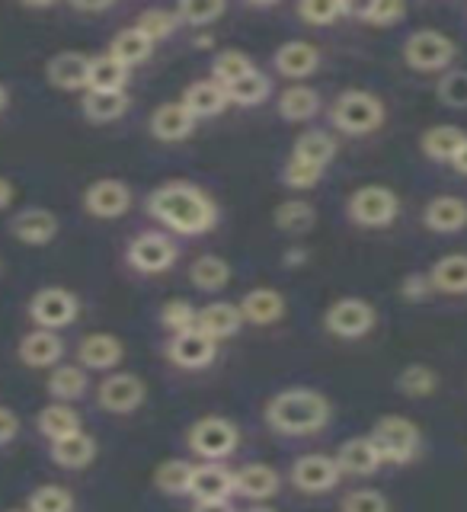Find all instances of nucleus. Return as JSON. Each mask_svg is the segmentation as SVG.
Masks as SVG:
<instances>
[{
	"label": "nucleus",
	"instance_id": "obj_1",
	"mask_svg": "<svg viewBox=\"0 0 467 512\" xmlns=\"http://www.w3.org/2000/svg\"><path fill=\"white\" fill-rule=\"evenodd\" d=\"M148 212L164 228L186 237L208 234L218 224V205L189 183H167L154 189L148 196Z\"/></svg>",
	"mask_w": 467,
	"mask_h": 512
},
{
	"label": "nucleus",
	"instance_id": "obj_2",
	"mask_svg": "<svg viewBox=\"0 0 467 512\" xmlns=\"http://www.w3.org/2000/svg\"><path fill=\"white\" fill-rule=\"evenodd\" d=\"M266 426L279 436H314L333 416L330 400L311 388H292L266 404Z\"/></svg>",
	"mask_w": 467,
	"mask_h": 512
},
{
	"label": "nucleus",
	"instance_id": "obj_3",
	"mask_svg": "<svg viewBox=\"0 0 467 512\" xmlns=\"http://www.w3.org/2000/svg\"><path fill=\"white\" fill-rule=\"evenodd\" d=\"M330 119H333V125L340 128L343 135L362 138V135L378 132V128L384 125V119H388V109H384L378 93H368V90H343L333 100Z\"/></svg>",
	"mask_w": 467,
	"mask_h": 512
},
{
	"label": "nucleus",
	"instance_id": "obj_4",
	"mask_svg": "<svg viewBox=\"0 0 467 512\" xmlns=\"http://www.w3.org/2000/svg\"><path fill=\"white\" fill-rule=\"evenodd\" d=\"M404 64L410 71L420 74H445L452 71L458 58V45L452 36H445L439 29H416L404 42Z\"/></svg>",
	"mask_w": 467,
	"mask_h": 512
},
{
	"label": "nucleus",
	"instance_id": "obj_5",
	"mask_svg": "<svg viewBox=\"0 0 467 512\" xmlns=\"http://www.w3.org/2000/svg\"><path fill=\"white\" fill-rule=\"evenodd\" d=\"M368 439L375 442L384 464H410L423 448L420 426H416L413 420H407V416H397V413L381 416V420L372 426V432H368Z\"/></svg>",
	"mask_w": 467,
	"mask_h": 512
},
{
	"label": "nucleus",
	"instance_id": "obj_6",
	"mask_svg": "<svg viewBox=\"0 0 467 512\" xmlns=\"http://www.w3.org/2000/svg\"><path fill=\"white\" fill-rule=\"evenodd\" d=\"M346 215L359 228H391L400 218V196L388 186H359L346 202Z\"/></svg>",
	"mask_w": 467,
	"mask_h": 512
},
{
	"label": "nucleus",
	"instance_id": "obj_7",
	"mask_svg": "<svg viewBox=\"0 0 467 512\" xmlns=\"http://www.w3.org/2000/svg\"><path fill=\"white\" fill-rule=\"evenodd\" d=\"M186 442H189V452L196 458L221 461V458H231L237 452L240 429L231 420H224V416H205V420L189 426Z\"/></svg>",
	"mask_w": 467,
	"mask_h": 512
},
{
	"label": "nucleus",
	"instance_id": "obj_8",
	"mask_svg": "<svg viewBox=\"0 0 467 512\" xmlns=\"http://www.w3.org/2000/svg\"><path fill=\"white\" fill-rule=\"evenodd\" d=\"M375 324H378L375 304L365 298H356V295L333 301L324 314V327L333 336H340V340H362V336L375 330Z\"/></svg>",
	"mask_w": 467,
	"mask_h": 512
},
{
	"label": "nucleus",
	"instance_id": "obj_9",
	"mask_svg": "<svg viewBox=\"0 0 467 512\" xmlns=\"http://www.w3.org/2000/svg\"><path fill=\"white\" fill-rule=\"evenodd\" d=\"M80 304L68 288H42L29 298V317L39 330H61L77 320Z\"/></svg>",
	"mask_w": 467,
	"mask_h": 512
},
{
	"label": "nucleus",
	"instance_id": "obj_10",
	"mask_svg": "<svg viewBox=\"0 0 467 512\" xmlns=\"http://www.w3.org/2000/svg\"><path fill=\"white\" fill-rule=\"evenodd\" d=\"M176 256H180V250H176V244L170 237L138 234L132 244H128L125 260L135 272H141V276H157V272H167L176 263Z\"/></svg>",
	"mask_w": 467,
	"mask_h": 512
},
{
	"label": "nucleus",
	"instance_id": "obj_11",
	"mask_svg": "<svg viewBox=\"0 0 467 512\" xmlns=\"http://www.w3.org/2000/svg\"><path fill=\"white\" fill-rule=\"evenodd\" d=\"M218 356V343L208 333L186 330V333H173L167 343V359L176 368H186V372H199V368H208Z\"/></svg>",
	"mask_w": 467,
	"mask_h": 512
},
{
	"label": "nucleus",
	"instance_id": "obj_12",
	"mask_svg": "<svg viewBox=\"0 0 467 512\" xmlns=\"http://www.w3.org/2000/svg\"><path fill=\"white\" fill-rule=\"evenodd\" d=\"M340 464H336V458L330 455H301L295 464H292V484L301 490V493H330L336 484H340Z\"/></svg>",
	"mask_w": 467,
	"mask_h": 512
},
{
	"label": "nucleus",
	"instance_id": "obj_13",
	"mask_svg": "<svg viewBox=\"0 0 467 512\" xmlns=\"http://www.w3.org/2000/svg\"><path fill=\"white\" fill-rule=\"evenodd\" d=\"M144 397H148L144 381L138 375H128V372L109 375L100 384V394H96V400H100V407L106 413H135L144 404Z\"/></svg>",
	"mask_w": 467,
	"mask_h": 512
},
{
	"label": "nucleus",
	"instance_id": "obj_14",
	"mask_svg": "<svg viewBox=\"0 0 467 512\" xmlns=\"http://www.w3.org/2000/svg\"><path fill=\"white\" fill-rule=\"evenodd\" d=\"M84 208L93 218L116 221L132 208V189H128L122 180H96L84 192Z\"/></svg>",
	"mask_w": 467,
	"mask_h": 512
},
{
	"label": "nucleus",
	"instance_id": "obj_15",
	"mask_svg": "<svg viewBox=\"0 0 467 512\" xmlns=\"http://www.w3.org/2000/svg\"><path fill=\"white\" fill-rule=\"evenodd\" d=\"M423 224L432 234L464 231L467 228V199L452 196V192H445V196H432L423 205Z\"/></svg>",
	"mask_w": 467,
	"mask_h": 512
},
{
	"label": "nucleus",
	"instance_id": "obj_16",
	"mask_svg": "<svg viewBox=\"0 0 467 512\" xmlns=\"http://www.w3.org/2000/svg\"><path fill=\"white\" fill-rule=\"evenodd\" d=\"M122 356L125 346L112 333H90L77 346V362L80 368H90V372H112L122 362Z\"/></svg>",
	"mask_w": 467,
	"mask_h": 512
},
{
	"label": "nucleus",
	"instance_id": "obj_17",
	"mask_svg": "<svg viewBox=\"0 0 467 512\" xmlns=\"http://www.w3.org/2000/svg\"><path fill=\"white\" fill-rule=\"evenodd\" d=\"M10 234L26 247H42L58 234V218L48 208H23L20 215H13Z\"/></svg>",
	"mask_w": 467,
	"mask_h": 512
},
{
	"label": "nucleus",
	"instance_id": "obj_18",
	"mask_svg": "<svg viewBox=\"0 0 467 512\" xmlns=\"http://www.w3.org/2000/svg\"><path fill=\"white\" fill-rule=\"evenodd\" d=\"M90 61L80 52H61L45 64L48 84H55L58 90H90Z\"/></svg>",
	"mask_w": 467,
	"mask_h": 512
},
{
	"label": "nucleus",
	"instance_id": "obj_19",
	"mask_svg": "<svg viewBox=\"0 0 467 512\" xmlns=\"http://www.w3.org/2000/svg\"><path fill=\"white\" fill-rule=\"evenodd\" d=\"M279 487H282V477L276 468H269V464H244V468L234 474V493L253 503L276 496Z\"/></svg>",
	"mask_w": 467,
	"mask_h": 512
},
{
	"label": "nucleus",
	"instance_id": "obj_20",
	"mask_svg": "<svg viewBox=\"0 0 467 512\" xmlns=\"http://www.w3.org/2000/svg\"><path fill=\"white\" fill-rule=\"evenodd\" d=\"M467 141V132L458 125H429L420 135V151L432 164H448L452 167L455 154L461 151V144Z\"/></svg>",
	"mask_w": 467,
	"mask_h": 512
},
{
	"label": "nucleus",
	"instance_id": "obj_21",
	"mask_svg": "<svg viewBox=\"0 0 467 512\" xmlns=\"http://www.w3.org/2000/svg\"><path fill=\"white\" fill-rule=\"evenodd\" d=\"M432 292L461 298L467 295V253H445L429 269Z\"/></svg>",
	"mask_w": 467,
	"mask_h": 512
},
{
	"label": "nucleus",
	"instance_id": "obj_22",
	"mask_svg": "<svg viewBox=\"0 0 467 512\" xmlns=\"http://www.w3.org/2000/svg\"><path fill=\"white\" fill-rule=\"evenodd\" d=\"M240 314H244V324L253 327H272L285 317V298L276 288H253L240 301Z\"/></svg>",
	"mask_w": 467,
	"mask_h": 512
},
{
	"label": "nucleus",
	"instance_id": "obj_23",
	"mask_svg": "<svg viewBox=\"0 0 467 512\" xmlns=\"http://www.w3.org/2000/svg\"><path fill=\"white\" fill-rule=\"evenodd\" d=\"M333 458H336V464H340V471L349 474V477H372L384 464L381 455H378V448H375V442L368 439V436L343 442L340 452H336Z\"/></svg>",
	"mask_w": 467,
	"mask_h": 512
},
{
	"label": "nucleus",
	"instance_id": "obj_24",
	"mask_svg": "<svg viewBox=\"0 0 467 512\" xmlns=\"http://www.w3.org/2000/svg\"><path fill=\"white\" fill-rule=\"evenodd\" d=\"M240 327H244V314H240V304L212 301V304H205V308L199 311V330L212 336L215 343L231 340V336L240 333Z\"/></svg>",
	"mask_w": 467,
	"mask_h": 512
},
{
	"label": "nucleus",
	"instance_id": "obj_25",
	"mask_svg": "<svg viewBox=\"0 0 467 512\" xmlns=\"http://www.w3.org/2000/svg\"><path fill=\"white\" fill-rule=\"evenodd\" d=\"M196 116L183 103H164L154 109L151 116V135L157 141H183L196 132Z\"/></svg>",
	"mask_w": 467,
	"mask_h": 512
},
{
	"label": "nucleus",
	"instance_id": "obj_26",
	"mask_svg": "<svg viewBox=\"0 0 467 512\" xmlns=\"http://www.w3.org/2000/svg\"><path fill=\"white\" fill-rule=\"evenodd\" d=\"M16 352H20V362L29 368H52L64 356V343L55 330H32L23 336V343Z\"/></svg>",
	"mask_w": 467,
	"mask_h": 512
},
{
	"label": "nucleus",
	"instance_id": "obj_27",
	"mask_svg": "<svg viewBox=\"0 0 467 512\" xmlns=\"http://www.w3.org/2000/svg\"><path fill=\"white\" fill-rule=\"evenodd\" d=\"M272 61H276V71L282 77L301 80V77H311L320 68V52H317V45H311V42L292 39V42L279 45V52Z\"/></svg>",
	"mask_w": 467,
	"mask_h": 512
},
{
	"label": "nucleus",
	"instance_id": "obj_28",
	"mask_svg": "<svg viewBox=\"0 0 467 512\" xmlns=\"http://www.w3.org/2000/svg\"><path fill=\"white\" fill-rule=\"evenodd\" d=\"M234 493V474L228 468H221V464L208 461V464H196V471H192V487H189V496H196L199 500H231Z\"/></svg>",
	"mask_w": 467,
	"mask_h": 512
},
{
	"label": "nucleus",
	"instance_id": "obj_29",
	"mask_svg": "<svg viewBox=\"0 0 467 512\" xmlns=\"http://www.w3.org/2000/svg\"><path fill=\"white\" fill-rule=\"evenodd\" d=\"M93 458H96V439L87 436L84 429L52 442V461L64 471H84L93 464Z\"/></svg>",
	"mask_w": 467,
	"mask_h": 512
},
{
	"label": "nucleus",
	"instance_id": "obj_30",
	"mask_svg": "<svg viewBox=\"0 0 467 512\" xmlns=\"http://www.w3.org/2000/svg\"><path fill=\"white\" fill-rule=\"evenodd\" d=\"M192 116L196 119H212L218 116V112L228 106V93H224L221 84H215V80H199V84H189L186 93H183V100H180Z\"/></svg>",
	"mask_w": 467,
	"mask_h": 512
},
{
	"label": "nucleus",
	"instance_id": "obj_31",
	"mask_svg": "<svg viewBox=\"0 0 467 512\" xmlns=\"http://www.w3.org/2000/svg\"><path fill=\"white\" fill-rule=\"evenodd\" d=\"M292 157L301 160V164H311V167L327 170L333 164V157H336V141L327 132H304L295 141Z\"/></svg>",
	"mask_w": 467,
	"mask_h": 512
},
{
	"label": "nucleus",
	"instance_id": "obj_32",
	"mask_svg": "<svg viewBox=\"0 0 467 512\" xmlns=\"http://www.w3.org/2000/svg\"><path fill=\"white\" fill-rule=\"evenodd\" d=\"M36 426H39V432L48 442H58L64 436H74V432H80V416L68 404H48V407L39 410Z\"/></svg>",
	"mask_w": 467,
	"mask_h": 512
},
{
	"label": "nucleus",
	"instance_id": "obj_33",
	"mask_svg": "<svg viewBox=\"0 0 467 512\" xmlns=\"http://www.w3.org/2000/svg\"><path fill=\"white\" fill-rule=\"evenodd\" d=\"M151 52H154V42H151L148 36H144V32H141L138 26L122 29L119 36L112 39V45H109V55L116 58V61H122L125 68H135V64L148 61Z\"/></svg>",
	"mask_w": 467,
	"mask_h": 512
},
{
	"label": "nucleus",
	"instance_id": "obj_34",
	"mask_svg": "<svg viewBox=\"0 0 467 512\" xmlns=\"http://www.w3.org/2000/svg\"><path fill=\"white\" fill-rule=\"evenodd\" d=\"M87 368L80 365H58L52 375H48V394H52L58 404H71V400L87 394Z\"/></svg>",
	"mask_w": 467,
	"mask_h": 512
},
{
	"label": "nucleus",
	"instance_id": "obj_35",
	"mask_svg": "<svg viewBox=\"0 0 467 512\" xmlns=\"http://www.w3.org/2000/svg\"><path fill=\"white\" fill-rule=\"evenodd\" d=\"M279 112L285 122H308L320 112V93L311 90V87H288L282 96H279Z\"/></svg>",
	"mask_w": 467,
	"mask_h": 512
},
{
	"label": "nucleus",
	"instance_id": "obj_36",
	"mask_svg": "<svg viewBox=\"0 0 467 512\" xmlns=\"http://www.w3.org/2000/svg\"><path fill=\"white\" fill-rule=\"evenodd\" d=\"M128 68L112 55H100L90 61V90L96 93H125Z\"/></svg>",
	"mask_w": 467,
	"mask_h": 512
},
{
	"label": "nucleus",
	"instance_id": "obj_37",
	"mask_svg": "<svg viewBox=\"0 0 467 512\" xmlns=\"http://www.w3.org/2000/svg\"><path fill=\"white\" fill-rule=\"evenodd\" d=\"M189 279L199 292H221V288L231 282V266L224 263L221 256L208 253V256H199V260L189 266Z\"/></svg>",
	"mask_w": 467,
	"mask_h": 512
},
{
	"label": "nucleus",
	"instance_id": "obj_38",
	"mask_svg": "<svg viewBox=\"0 0 467 512\" xmlns=\"http://www.w3.org/2000/svg\"><path fill=\"white\" fill-rule=\"evenodd\" d=\"M397 391L404 397H413V400H423V397H432L439 391V375L432 365H423V362H413L407 365L404 372L397 375Z\"/></svg>",
	"mask_w": 467,
	"mask_h": 512
},
{
	"label": "nucleus",
	"instance_id": "obj_39",
	"mask_svg": "<svg viewBox=\"0 0 467 512\" xmlns=\"http://www.w3.org/2000/svg\"><path fill=\"white\" fill-rule=\"evenodd\" d=\"M192 471H196V464L180 461V458H170L164 464H157L154 487L160 493H167V496H186L189 487H192Z\"/></svg>",
	"mask_w": 467,
	"mask_h": 512
},
{
	"label": "nucleus",
	"instance_id": "obj_40",
	"mask_svg": "<svg viewBox=\"0 0 467 512\" xmlns=\"http://www.w3.org/2000/svg\"><path fill=\"white\" fill-rule=\"evenodd\" d=\"M128 112V93H96L90 90L84 96V116L96 125L103 122H116Z\"/></svg>",
	"mask_w": 467,
	"mask_h": 512
},
{
	"label": "nucleus",
	"instance_id": "obj_41",
	"mask_svg": "<svg viewBox=\"0 0 467 512\" xmlns=\"http://www.w3.org/2000/svg\"><path fill=\"white\" fill-rule=\"evenodd\" d=\"M224 93H228V100L237 106H260L272 93V80L263 71H253V74L240 77V80H234V84L224 87Z\"/></svg>",
	"mask_w": 467,
	"mask_h": 512
},
{
	"label": "nucleus",
	"instance_id": "obj_42",
	"mask_svg": "<svg viewBox=\"0 0 467 512\" xmlns=\"http://www.w3.org/2000/svg\"><path fill=\"white\" fill-rule=\"evenodd\" d=\"M298 16L311 26H333L343 16H356V7L343 4V0H304L298 4Z\"/></svg>",
	"mask_w": 467,
	"mask_h": 512
},
{
	"label": "nucleus",
	"instance_id": "obj_43",
	"mask_svg": "<svg viewBox=\"0 0 467 512\" xmlns=\"http://www.w3.org/2000/svg\"><path fill=\"white\" fill-rule=\"evenodd\" d=\"M253 71H256V68H253V61H250L244 52H237V48H228V52H218L215 61H212V77H215V84H221V87H228V84H234V80L247 77V74H253Z\"/></svg>",
	"mask_w": 467,
	"mask_h": 512
},
{
	"label": "nucleus",
	"instance_id": "obj_44",
	"mask_svg": "<svg viewBox=\"0 0 467 512\" xmlns=\"http://www.w3.org/2000/svg\"><path fill=\"white\" fill-rule=\"evenodd\" d=\"M276 228L279 231H288V234H304V231H311L314 228V221H317V215H314V208L308 205V202H298V199H292V202H282L279 208H276Z\"/></svg>",
	"mask_w": 467,
	"mask_h": 512
},
{
	"label": "nucleus",
	"instance_id": "obj_45",
	"mask_svg": "<svg viewBox=\"0 0 467 512\" xmlns=\"http://www.w3.org/2000/svg\"><path fill=\"white\" fill-rule=\"evenodd\" d=\"M356 16L368 26L388 29L397 26L400 20H407V4H400V0H372V4L356 7Z\"/></svg>",
	"mask_w": 467,
	"mask_h": 512
},
{
	"label": "nucleus",
	"instance_id": "obj_46",
	"mask_svg": "<svg viewBox=\"0 0 467 512\" xmlns=\"http://www.w3.org/2000/svg\"><path fill=\"white\" fill-rule=\"evenodd\" d=\"M436 100L448 109H467V68H452L436 80Z\"/></svg>",
	"mask_w": 467,
	"mask_h": 512
},
{
	"label": "nucleus",
	"instance_id": "obj_47",
	"mask_svg": "<svg viewBox=\"0 0 467 512\" xmlns=\"http://www.w3.org/2000/svg\"><path fill=\"white\" fill-rule=\"evenodd\" d=\"M26 509L29 512H74V496L71 490H64L58 484H45L39 490H32Z\"/></svg>",
	"mask_w": 467,
	"mask_h": 512
},
{
	"label": "nucleus",
	"instance_id": "obj_48",
	"mask_svg": "<svg viewBox=\"0 0 467 512\" xmlns=\"http://www.w3.org/2000/svg\"><path fill=\"white\" fill-rule=\"evenodd\" d=\"M160 324H164L173 333H186V330H196L199 327V311L192 308L186 298H173L164 304V311H160Z\"/></svg>",
	"mask_w": 467,
	"mask_h": 512
},
{
	"label": "nucleus",
	"instance_id": "obj_49",
	"mask_svg": "<svg viewBox=\"0 0 467 512\" xmlns=\"http://www.w3.org/2000/svg\"><path fill=\"white\" fill-rule=\"evenodd\" d=\"M224 10L228 7H224L221 0H183L173 13H176V20L186 26H208V23H215Z\"/></svg>",
	"mask_w": 467,
	"mask_h": 512
},
{
	"label": "nucleus",
	"instance_id": "obj_50",
	"mask_svg": "<svg viewBox=\"0 0 467 512\" xmlns=\"http://www.w3.org/2000/svg\"><path fill=\"white\" fill-rule=\"evenodd\" d=\"M176 13L173 10H144L141 16H138V29L144 32V36H148L151 42H160V39H167L170 32L176 29Z\"/></svg>",
	"mask_w": 467,
	"mask_h": 512
},
{
	"label": "nucleus",
	"instance_id": "obj_51",
	"mask_svg": "<svg viewBox=\"0 0 467 512\" xmlns=\"http://www.w3.org/2000/svg\"><path fill=\"white\" fill-rule=\"evenodd\" d=\"M340 512H391V503L381 490H349L340 503Z\"/></svg>",
	"mask_w": 467,
	"mask_h": 512
},
{
	"label": "nucleus",
	"instance_id": "obj_52",
	"mask_svg": "<svg viewBox=\"0 0 467 512\" xmlns=\"http://www.w3.org/2000/svg\"><path fill=\"white\" fill-rule=\"evenodd\" d=\"M320 176H324V170L311 167V164H301V160H295V157H288V164L282 170V180L292 189H314L320 183Z\"/></svg>",
	"mask_w": 467,
	"mask_h": 512
},
{
	"label": "nucleus",
	"instance_id": "obj_53",
	"mask_svg": "<svg viewBox=\"0 0 467 512\" xmlns=\"http://www.w3.org/2000/svg\"><path fill=\"white\" fill-rule=\"evenodd\" d=\"M400 295H404L407 301H423L432 295V282H429V272H410V276H404V282H400Z\"/></svg>",
	"mask_w": 467,
	"mask_h": 512
},
{
	"label": "nucleus",
	"instance_id": "obj_54",
	"mask_svg": "<svg viewBox=\"0 0 467 512\" xmlns=\"http://www.w3.org/2000/svg\"><path fill=\"white\" fill-rule=\"evenodd\" d=\"M16 432H20V420H16V413L10 407H0V448L10 445L16 439Z\"/></svg>",
	"mask_w": 467,
	"mask_h": 512
},
{
	"label": "nucleus",
	"instance_id": "obj_55",
	"mask_svg": "<svg viewBox=\"0 0 467 512\" xmlns=\"http://www.w3.org/2000/svg\"><path fill=\"white\" fill-rule=\"evenodd\" d=\"M192 512H234L231 500H199Z\"/></svg>",
	"mask_w": 467,
	"mask_h": 512
},
{
	"label": "nucleus",
	"instance_id": "obj_56",
	"mask_svg": "<svg viewBox=\"0 0 467 512\" xmlns=\"http://www.w3.org/2000/svg\"><path fill=\"white\" fill-rule=\"evenodd\" d=\"M452 170H455V173H461V176H467V141L461 144V151L455 154V160H452Z\"/></svg>",
	"mask_w": 467,
	"mask_h": 512
},
{
	"label": "nucleus",
	"instance_id": "obj_57",
	"mask_svg": "<svg viewBox=\"0 0 467 512\" xmlns=\"http://www.w3.org/2000/svg\"><path fill=\"white\" fill-rule=\"evenodd\" d=\"M10 202H13V186H10V180L0 176V208H7Z\"/></svg>",
	"mask_w": 467,
	"mask_h": 512
},
{
	"label": "nucleus",
	"instance_id": "obj_58",
	"mask_svg": "<svg viewBox=\"0 0 467 512\" xmlns=\"http://www.w3.org/2000/svg\"><path fill=\"white\" fill-rule=\"evenodd\" d=\"M109 7L112 4H71V10H77V13H103Z\"/></svg>",
	"mask_w": 467,
	"mask_h": 512
},
{
	"label": "nucleus",
	"instance_id": "obj_59",
	"mask_svg": "<svg viewBox=\"0 0 467 512\" xmlns=\"http://www.w3.org/2000/svg\"><path fill=\"white\" fill-rule=\"evenodd\" d=\"M304 260H308V253H304V250H288V266H298Z\"/></svg>",
	"mask_w": 467,
	"mask_h": 512
},
{
	"label": "nucleus",
	"instance_id": "obj_60",
	"mask_svg": "<svg viewBox=\"0 0 467 512\" xmlns=\"http://www.w3.org/2000/svg\"><path fill=\"white\" fill-rule=\"evenodd\" d=\"M4 109H7V87L0 84V112H4Z\"/></svg>",
	"mask_w": 467,
	"mask_h": 512
},
{
	"label": "nucleus",
	"instance_id": "obj_61",
	"mask_svg": "<svg viewBox=\"0 0 467 512\" xmlns=\"http://www.w3.org/2000/svg\"><path fill=\"white\" fill-rule=\"evenodd\" d=\"M247 512H276V509H269V506H253V509H247Z\"/></svg>",
	"mask_w": 467,
	"mask_h": 512
},
{
	"label": "nucleus",
	"instance_id": "obj_62",
	"mask_svg": "<svg viewBox=\"0 0 467 512\" xmlns=\"http://www.w3.org/2000/svg\"><path fill=\"white\" fill-rule=\"evenodd\" d=\"M7 512H29V509H7Z\"/></svg>",
	"mask_w": 467,
	"mask_h": 512
}]
</instances>
